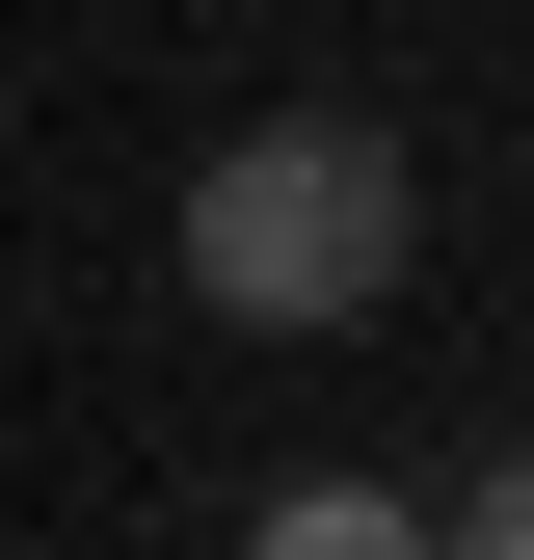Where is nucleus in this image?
Wrapping results in <instances>:
<instances>
[{
  "label": "nucleus",
  "mask_w": 534,
  "mask_h": 560,
  "mask_svg": "<svg viewBox=\"0 0 534 560\" xmlns=\"http://www.w3.org/2000/svg\"><path fill=\"white\" fill-rule=\"evenodd\" d=\"M454 560H534V454H481V508H428Z\"/></svg>",
  "instance_id": "obj_3"
},
{
  "label": "nucleus",
  "mask_w": 534,
  "mask_h": 560,
  "mask_svg": "<svg viewBox=\"0 0 534 560\" xmlns=\"http://www.w3.org/2000/svg\"><path fill=\"white\" fill-rule=\"evenodd\" d=\"M241 560H454V534H428V508H400V480H294V508H267Z\"/></svg>",
  "instance_id": "obj_2"
},
{
  "label": "nucleus",
  "mask_w": 534,
  "mask_h": 560,
  "mask_svg": "<svg viewBox=\"0 0 534 560\" xmlns=\"http://www.w3.org/2000/svg\"><path fill=\"white\" fill-rule=\"evenodd\" d=\"M400 241H428V187H400V133H348V107H267V133H214V161H187V294L267 320V347L374 320Z\"/></svg>",
  "instance_id": "obj_1"
}]
</instances>
